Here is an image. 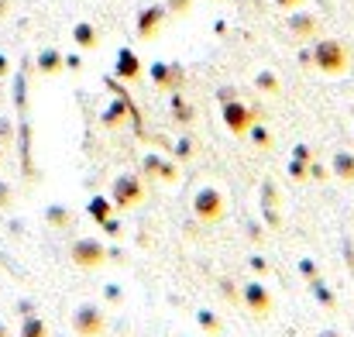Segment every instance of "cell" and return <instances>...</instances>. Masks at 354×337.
<instances>
[{
    "mask_svg": "<svg viewBox=\"0 0 354 337\" xmlns=\"http://www.w3.org/2000/svg\"><path fill=\"white\" fill-rule=\"evenodd\" d=\"M193 214H196L203 224H217V221H224V214H227V200H224L217 190H200L196 200H193Z\"/></svg>",
    "mask_w": 354,
    "mask_h": 337,
    "instance_id": "obj_1",
    "label": "cell"
},
{
    "mask_svg": "<svg viewBox=\"0 0 354 337\" xmlns=\"http://www.w3.org/2000/svg\"><path fill=\"white\" fill-rule=\"evenodd\" d=\"M104 327H107V324H104V310H100V307L86 303V307L76 310V331L83 337H100Z\"/></svg>",
    "mask_w": 354,
    "mask_h": 337,
    "instance_id": "obj_2",
    "label": "cell"
},
{
    "mask_svg": "<svg viewBox=\"0 0 354 337\" xmlns=\"http://www.w3.org/2000/svg\"><path fill=\"white\" fill-rule=\"evenodd\" d=\"M244 307H248L251 313L265 317V313H272V293H268L261 282H248V286H244Z\"/></svg>",
    "mask_w": 354,
    "mask_h": 337,
    "instance_id": "obj_3",
    "label": "cell"
},
{
    "mask_svg": "<svg viewBox=\"0 0 354 337\" xmlns=\"http://www.w3.org/2000/svg\"><path fill=\"white\" fill-rule=\"evenodd\" d=\"M76 262L86 265V268L104 265V244H97V241H83V244L76 248Z\"/></svg>",
    "mask_w": 354,
    "mask_h": 337,
    "instance_id": "obj_4",
    "label": "cell"
},
{
    "mask_svg": "<svg viewBox=\"0 0 354 337\" xmlns=\"http://www.w3.org/2000/svg\"><path fill=\"white\" fill-rule=\"evenodd\" d=\"M138 200H141V186H138V183L120 179L118 183V203L120 207H131V203H138Z\"/></svg>",
    "mask_w": 354,
    "mask_h": 337,
    "instance_id": "obj_5",
    "label": "cell"
},
{
    "mask_svg": "<svg viewBox=\"0 0 354 337\" xmlns=\"http://www.w3.org/2000/svg\"><path fill=\"white\" fill-rule=\"evenodd\" d=\"M196 320L203 324V331H210V334H221V317H214V313L200 310V313H196Z\"/></svg>",
    "mask_w": 354,
    "mask_h": 337,
    "instance_id": "obj_6",
    "label": "cell"
},
{
    "mask_svg": "<svg viewBox=\"0 0 354 337\" xmlns=\"http://www.w3.org/2000/svg\"><path fill=\"white\" fill-rule=\"evenodd\" d=\"M90 210H93V217H97L100 224H104V221H111V203H107V200H100V197H97V200L90 203Z\"/></svg>",
    "mask_w": 354,
    "mask_h": 337,
    "instance_id": "obj_7",
    "label": "cell"
},
{
    "mask_svg": "<svg viewBox=\"0 0 354 337\" xmlns=\"http://www.w3.org/2000/svg\"><path fill=\"white\" fill-rule=\"evenodd\" d=\"M303 272H306V279H317V265L310 258H303Z\"/></svg>",
    "mask_w": 354,
    "mask_h": 337,
    "instance_id": "obj_8",
    "label": "cell"
},
{
    "mask_svg": "<svg viewBox=\"0 0 354 337\" xmlns=\"http://www.w3.org/2000/svg\"><path fill=\"white\" fill-rule=\"evenodd\" d=\"M320 337H341V334H337V331H324Z\"/></svg>",
    "mask_w": 354,
    "mask_h": 337,
    "instance_id": "obj_9",
    "label": "cell"
}]
</instances>
